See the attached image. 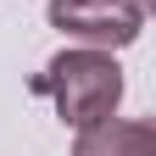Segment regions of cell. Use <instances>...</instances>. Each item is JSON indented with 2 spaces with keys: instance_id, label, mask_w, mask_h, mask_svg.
Listing matches in <instances>:
<instances>
[{
  "instance_id": "1",
  "label": "cell",
  "mask_w": 156,
  "mask_h": 156,
  "mask_svg": "<svg viewBox=\"0 0 156 156\" xmlns=\"http://www.w3.org/2000/svg\"><path fill=\"white\" fill-rule=\"evenodd\" d=\"M28 89L45 95L67 128H89V123H101V117L117 112V101H123V67L112 62V50L78 45V50L50 56L45 73H34Z\"/></svg>"
},
{
  "instance_id": "2",
  "label": "cell",
  "mask_w": 156,
  "mask_h": 156,
  "mask_svg": "<svg viewBox=\"0 0 156 156\" xmlns=\"http://www.w3.org/2000/svg\"><path fill=\"white\" fill-rule=\"evenodd\" d=\"M50 28L95 50H123L145 28V0H50Z\"/></svg>"
},
{
  "instance_id": "3",
  "label": "cell",
  "mask_w": 156,
  "mask_h": 156,
  "mask_svg": "<svg viewBox=\"0 0 156 156\" xmlns=\"http://www.w3.org/2000/svg\"><path fill=\"white\" fill-rule=\"evenodd\" d=\"M73 156H156V123L145 117H101L78 128Z\"/></svg>"
}]
</instances>
